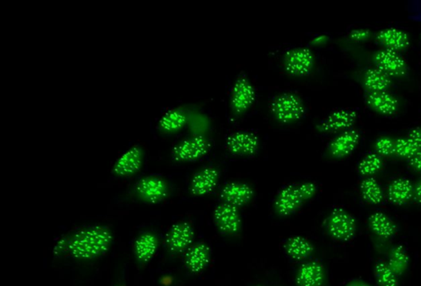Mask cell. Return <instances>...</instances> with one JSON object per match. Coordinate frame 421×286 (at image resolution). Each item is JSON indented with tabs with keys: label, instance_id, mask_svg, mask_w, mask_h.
I'll return each instance as SVG.
<instances>
[{
	"label": "cell",
	"instance_id": "24",
	"mask_svg": "<svg viewBox=\"0 0 421 286\" xmlns=\"http://www.w3.org/2000/svg\"><path fill=\"white\" fill-rule=\"evenodd\" d=\"M377 40L387 47V49L398 50L405 48L409 45V37L404 31L389 28L380 31Z\"/></svg>",
	"mask_w": 421,
	"mask_h": 286
},
{
	"label": "cell",
	"instance_id": "32",
	"mask_svg": "<svg viewBox=\"0 0 421 286\" xmlns=\"http://www.w3.org/2000/svg\"><path fill=\"white\" fill-rule=\"evenodd\" d=\"M382 166V160L379 155L369 154L359 164V171L362 175H371L376 173Z\"/></svg>",
	"mask_w": 421,
	"mask_h": 286
},
{
	"label": "cell",
	"instance_id": "5",
	"mask_svg": "<svg viewBox=\"0 0 421 286\" xmlns=\"http://www.w3.org/2000/svg\"><path fill=\"white\" fill-rule=\"evenodd\" d=\"M135 193L143 201L155 204L167 198V183L157 176H147L135 184Z\"/></svg>",
	"mask_w": 421,
	"mask_h": 286
},
{
	"label": "cell",
	"instance_id": "25",
	"mask_svg": "<svg viewBox=\"0 0 421 286\" xmlns=\"http://www.w3.org/2000/svg\"><path fill=\"white\" fill-rule=\"evenodd\" d=\"M370 107L384 115H391L397 109V100L386 92L371 93L368 97Z\"/></svg>",
	"mask_w": 421,
	"mask_h": 286
},
{
	"label": "cell",
	"instance_id": "33",
	"mask_svg": "<svg viewBox=\"0 0 421 286\" xmlns=\"http://www.w3.org/2000/svg\"><path fill=\"white\" fill-rule=\"evenodd\" d=\"M376 151L381 155H391L395 153V143L388 138H382L377 141Z\"/></svg>",
	"mask_w": 421,
	"mask_h": 286
},
{
	"label": "cell",
	"instance_id": "2",
	"mask_svg": "<svg viewBox=\"0 0 421 286\" xmlns=\"http://www.w3.org/2000/svg\"><path fill=\"white\" fill-rule=\"evenodd\" d=\"M325 226L330 236L338 241H348L356 232L355 219L347 211L334 209L326 219Z\"/></svg>",
	"mask_w": 421,
	"mask_h": 286
},
{
	"label": "cell",
	"instance_id": "7",
	"mask_svg": "<svg viewBox=\"0 0 421 286\" xmlns=\"http://www.w3.org/2000/svg\"><path fill=\"white\" fill-rule=\"evenodd\" d=\"M305 199L299 185H290L279 191L274 202V209L279 216L286 217L300 209Z\"/></svg>",
	"mask_w": 421,
	"mask_h": 286
},
{
	"label": "cell",
	"instance_id": "23",
	"mask_svg": "<svg viewBox=\"0 0 421 286\" xmlns=\"http://www.w3.org/2000/svg\"><path fill=\"white\" fill-rule=\"evenodd\" d=\"M414 193L410 181L405 179H398L389 187L388 196L389 201L393 204L402 205L410 200Z\"/></svg>",
	"mask_w": 421,
	"mask_h": 286
},
{
	"label": "cell",
	"instance_id": "40",
	"mask_svg": "<svg viewBox=\"0 0 421 286\" xmlns=\"http://www.w3.org/2000/svg\"><path fill=\"white\" fill-rule=\"evenodd\" d=\"M325 40H326L325 35H322V37H321L315 39V40L313 41V43H321V42L325 41Z\"/></svg>",
	"mask_w": 421,
	"mask_h": 286
},
{
	"label": "cell",
	"instance_id": "1",
	"mask_svg": "<svg viewBox=\"0 0 421 286\" xmlns=\"http://www.w3.org/2000/svg\"><path fill=\"white\" fill-rule=\"evenodd\" d=\"M113 238L111 230L107 227H86L78 230L69 238L68 253L75 260H91L108 251Z\"/></svg>",
	"mask_w": 421,
	"mask_h": 286
},
{
	"label": "cell",
	"instance_id": "39",
	"mask_svg": "<svg viewBox=\"0 0 421 286\" xmlns=\"http://www.w3.org/2000/svg\"><path fill=\"white\" fill-rule=\"evenodd\" d=\"M344 286H371V285H370L367 283H365V282H363V281L355 280V281L350 282V283H348Z\"/></svg>",
	"mask_w": 421,
	"mask_h": 286
},
{
	"label": "cell",
	"instance_id": "29",
	"mask_svg": "<svg viewBox=\"0 0 421 286\" xmlns=\"http://www.w3.org/2000/svg\"><path fill=\"white\" fill-rule=\"evenodd\" d=\"M375 275L380 286H398V275L389 267L387 262L380 261L375 265Z\"/></svg>",
	"mask_w": 421,
	"mask_h": 286
},
{
	"label": "cell",
	"instance_id": "26",
	"mask_svg": "<svg viewBox=\"0 0 421 286\" xmlns=\"http://www.w3.org/2000/svg\"><path fill=\"white\" fill-rule=\"evenodd\" d=\"M187 122V117L179 109L165 113L160 120V127L165 132H175L182 128Z\"/></svg>",
	"mask_w": 421,
	"mask_h": 286
},
{
	"label": "cell",
	"instance_id": "31",
	"mask_svg": "<svg viewBox=\"0 0 421 286\" xmlns=\"http://www.w3.org/2000/svg\"><path fill=\"white\" fill-rule=\"evenodd\" d=\"M420 152V146L409 139L399 140L395 143V153L401 158L412 159Z\"/></svg>",
	"mask_w": 421,
	"mask_h": 286
},
{
	"label": "cell",
	"instance_id": "11",
	"mask_svg": "<svg viewBox=\"0 0 421 286\" xmlns=\"http://www.w3.org/2000/svg\"><path fill=\"white\" fill-rule=\"evenodd\" d=\"M143 163V152L139 147H132L117 160L113 173L118 176H129L140 170Z\"/></svg>",
	"mask_w": 421,
	"mask_h": 286
},
{
	"label": "cell",
	"instance_id": "13",
	"mask_svg": "<svg viewBox=\"0 0 421 286\" xmlns=\"http://www.w3.org/2000/svg\"><path fill=\"white\" fill-rule=\"evenodd\" d=\"M254 191L247 184L232 182L223 187L221 198L224 203L237 207H243L250 201Z\"/></svg>",
	"mask_w": 421,
	"mask_h": 286
},
{
	"label": "cell",
	"instance_id": "4",
	"mask_svg": "<svg viewBox=\"0 0 421 286\" xmlns=\"http://www.w3.org/2000/svg\"><path fill=\"white\" fill-rule=\"evenodd\" d=\"M209 147V141L205 137H191L176 144L173 149L172 158L176 162H192L205 155Z\"/></svg>",
	"mask_w": 421,
	"mask_h": 286
},
{
	"label": "cell",
	"instance_id": "38",
	"mask_svg": "<svg viewBox=\"0 0 421 286\" xmlns=\"http://www.w3.org/2000/svg\"><path fill=\"white\" fill-rule=\"evenodd\" d=\"M414 193L417 201L421 203V180L419 183L417 184Z\"/></svg>",
	"mask_w": 421,
	"mask_h": 286
},
{
	"label": "cell",
	"instance_id": "37",
	"mask_svg": "<svg viewBox=\"0 0 421 286\" xmlns=\"http://www.w3.org/2000/svg\"><path fill=\"white\" fill-rule=\"evenodd\" d=\"M410 139L421 147V128L412 131L410 135Z\"/></svg>",
	"mask_w": 421,
	"mask_h": 286
},
{
	"label": "cell",
	"instance_id": "10",
	"mask_svg": "<svg viewBox=\"0 0 421 286\" xmlns=\"http://www.w3.org/2000/svg\"><path fill=\"white\" fill-rule=\"evenodd\" d=\"M255 99L253 85L245 77L236 81L231 94V106L235 113H243L249 108Z\"/></svg>",
	"mask_w": 421,
	"mask_h": 286
},
{
	"label": "cell",
	"instance_id": "17",
	"mask_svg": "<svg viewBox=\"0 0 421 286\" xmlns=\"http://www.w3.org/2000/svg\"><path fill=\"white\" fill-rule=\"evenodd\" d=\"M375 58L379 69L386 75H402L405 72L404 59L395 50H381Z\"/></svg>",
	"mask_w": 421,
	"mask_h": 286
},
{
	"label": "cell",
	"instance_id": "15",
	"mask_svg": "<svg viewBox=\"0 0 421 286\" xmlns=\"http://www.w3.org/2000/svg\"><path fill=\"white\" fill-rule=\"evenodd\" d=\"M185 265L191 273L205 269L210 261V249L204 242H198L189 248L185 254Z\"/></svg>",
	"mask_w": 421,
	"mask_h": 286
},
{
	"label": "cell",
	"instance_id": "41",
	"mask_svg": "<svg viewBox=\"0 0 421 286\" xmlns=\"http://www.w3.org/2000/svg\"><path fill=\"white\" fill-rule=\"evenodd\" d=\"M120 286H121V285H120Z\"/></svg>",
	"mask_w": 421,
	"mask_h": 286
},
{
	"label": "cell",
	"instance_id": "3",
	"mask_svg": "<svg viewBox=\"0 0 421 286\" xmlns=\"http://www.w3.org/2000/svg\"><path fill=\"white\" fill-rule=\"evenodd\" d=\"M272 112L278 120L290 123L301 119L305 108L300 97L294 94L284 93L274 100Z\"/></svg>",
	"mask_w": 421,
	"mask_h": 286
},
{
	"label": "cell",
	"instance_id": "19",
	"mask_svg": "<svg viewBox=\"0 0 421 286\" xmlns=\"http://www.w3.org/2000/svg\"><path fill=\"white\" fill-rule=\"evenodd\" d=\"M356 113L350 111H338L330 115L319 126L322 132H337L352 126Z\"/></svg>",
	"mask_w": 421,
	"mask_h": 286
},
{
	"label": "cell",
	"instance_id": "27",
	"mask_svg": "<svg viewBox=\"0 0 421 286\" xmlns=\"http://www.w3.org/2000/svg\"><path fill=\"white\" fill-rule=\"evenodd\" d=\"M409 254L403 246L398 245L393 248L387 262L397 275L401 276L407 269L409 265Z\"/></svg>",
	"mask_w": 421,
	"mask_h": 286
},
{
	"label": "cell",
	"instance_id": "6",
	"mask_svg": "<svg viewBox=\"0 0 421 286\" xmlns=\"http://www.w3.org/2000/svg\"><path fill=\"white\" fill-rule=\"evenodd\" d=\"M194 230L187 222H180L173 225L169 231L165 242L171 252L179 254L187 252L192 246Z\"/></svg>",
	"mask_w": 421,
	"mask_h": 286
},
{
	"label": "cell",
	"instance_id": "14",
	"mask_svg": "<svg viewBox=\"0 0 421 286\" xmlns=\"http://www.w3.org/2000/svg\"><path fill=\"white\" fill-rule=\"evenodd\" d=\"M159 248V240L155 233H141L133 242V254L141 264L148 263L156 256Z\"/></svg>",
	"mask_w": 421,
	"mask_h": 286
},
{
	"label": "cell",
	"instance_id": "16",
	"mask_svg": "<svg viewBox=\"0 0 421 286\" xmlns=\"http://www.w3.org/2000/svg\"><path fill=\"white\" fill-rule=\"evenodd\" d=\"M219 179L218 171L215 168L207 167L196 173L191 184V193L205 196L215 189Z\"/></svg>",
	"mask_w": 421,
	"mask_h": 286
},
{
	"label": "cell",
	"instance_id": "28",
	"mask_svg": "<svg viewBox=\"0 0 421 286\" xmlns=\"http://www.w3.org/2000/svg\"><path fill=\"white\" fill-rule=\"evenodd\" d=\"M365 85L372 93L385 92L389 86L388 75L380 69H370L366 73Z\"/></svg>",
	"mask_w": 421,
	"mask_h": 286
},
{
	"label": "cell",
	"instance_id": "12",
	"mask_svg": "<svg viewBox=\"0 0 421 286\" xmlns=\"http://www.w3.org/2000/svg\"><path fill=\"white\" fill-rule=\"evenodd\" d=\"M259 141L254 133L237 132L232 134L227 140L228 151L238 155L253 154L257 151Z\"/></svg>",
	"mask_w": 421,
	"mask_h": 286
},
{
	"label": "cell",
	"instance_id": "22",
	"mask_svg": "<svg viewBox=\"0 0 421 286\" xmlns=\"http://www.w3.org/2000/svg\"><path fill=\"white\" fill-rule=\"evenodd\" d=\"M368 222L370 229L380 238H391L396 232V226L391 218L380 211L373 213L369 217Z\"/></svg>",
	"mask_w": 421,
	"mask_h": 286
},
{
	"label": "cell",
	"instance_id": "18",
	"mask_svg": "<svg viewBox=\"0 0 421 286\" xmlns=\"http://www.w3.org/2000/svg\"><path fill=\"white\" fill-rule=\"evenodd\" d=\"M325 279L324 269L318 262H308L299 268L297 274L298 286H321Z\"/></svg>",
	"mask_w": 421,
	"mask_h": 286
},
{
	"label": "cell",
	"instance_id": "30",
	"mask_svg": "<svg viewBox=\"0 0 421 286\" xmlns=\"http://www.w3.org/2000/svg\"><path fill=\"white\" fill-rule=\"evenodd\" d=\"M361 193L366 202L379 204L383 200V191L375 179L368 178L361 184Z\"/></svg>",
	"mask_w": 421,
	"mask_h": 286
},
{
	"label": "cell",
	"instance_id": "21",
	"mask_svg": "<svg viewBox=\"0 0 421 286\" xmlns=\"http://www.w3.org/2000/svg\"><path fill=\"white\" fill-rule=\"evenodd\" d=\"M313 246L308 238L292 236L286 240L285 250L293 260H302L308 258L313 252Z\"/></svg>",
	"mask_w": 421,
	"mask_h": 286
},
{
	"label": "cell",
	"instance_id": "36",
	"mask_svg": "<svg viewBox=\"0 0 421 286\" xmlns=\"http://www.w3.org/2000/svg\"><path fill=\"white\" fill-rule=\"evenodd\" d=\"M411 164L415 170L421 171V152L411 159Z\"/></svg>",
	"mask_w": 421,
	"mask_h": 286
},
{
	"label": "cell",
	"instance_id": "9",
	"mask_svg": "<svg viewBox=\"0 0 421 286\" xmlns=\"http://www.w3.org/2000/svg\"><path fill=\"white\" fill-rule=\"evenodd\" d=\"M214 220L218 229L223 233L235 234L241 229L242 222L238 209L227 203L223 202L216 207Z\"/></svg>",
	"mask_w": 421,
	"mask_h": 286
},
{
	"label": "cell",
	"instance_id": "20",
	"mask_svg": "<svg viewBox=\"0 0 421 286\" xmlns=\"http://www.w3.org/2000/svg\"><path fill=\"white\" fill-rule=\"evenodd\" d=\"M359 135L355 131H348L337 137L330 144V152L335 158H344L351 153L359 142Z\"/></svg>",
	"mask_w": 421,
	"mask_h": 286
},
{
	"label": "cell",
	"instance_id": "8",
	"mask_svg": "<svg viewBox=\"0 0 421 286\" xmlns=\"http://www.w3.org/2000/svg\"><path fill=\"white\" fill-rule=\"evenodd\" d=\"M313 64V54L309 49H293L286 55V69L291 75H306L312 68Z\"/></svg>",
	"mask_w": 421,
	"mask_h": 286
},
{
	"label": "cell",
	"instance_id": "35",
	"mask_svg": "<svg viewBox=\"0 0 421 286\" xmlns=\"http://www.w3.org/2000/svg\"><path fill=\"white\" fill-rule=\"evenodd\" d=\"M368 31L366 30H356L351 32V37L353 40L362 41L368 37Z\"/></svg>",
	"mask_w": 421,
	"mask_h": 286
},
{
	"label": "cell",
	"instance_id": "34",
	"mask_svg": "<svg viewBox=\"0 0 421 286\" xmlns=\"http://www.w3.org/2000/svg\"><path fill=\"white\" fill-rule=\"evenodd\" d=\"M69 238H62L57 242L54 247V254L61 256L62 254L68 252Z\"/></svg>",
	"mask_w": 421,
	"mask_h": 286
}]
</instances>
